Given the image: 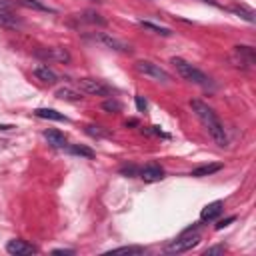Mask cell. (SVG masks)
Wrapping results in <instances>:
<instances>
[{
	"instance_id": "cell-23",
	"label": "cell",
	"mask_w": 256,
	"mask_h": 256,
	"mask_svg": "<svg viewBox=\"0 0 256 256\" xmlns=\"http://www.w3.org/2000/svg\"><path fill=\"white\" fill-rule=\"evenodd\" d=\"M84 20L94 22V24H100V26H104V24H106V20H104V18H100V14H96V12H92V10H86V12H84Z\"/></svg>"
},
{
	"instance_id": "cell-32",
	"label": "cell",
	"mask_w": 256,
	"mask_h": 256,
	"mask_svg": "<svg viewBox=\"0 0 256 256\" xmlns=\"http://www.w3.org/2000/svg\"><path fill=\"white\" fill-rule=\"evenodd\" d=\"M14 126L12 124H0V130H12Z\"/></svg>"
},
{
	"instance_id": "cell-5",
	"label": "cell",
	"mask_w": 256,
	"mask_h": 256,
	"mask_svg": "<svg viewBox=\"0 0 256 256\" xmlns=\"http://www.w3.org/2000/svg\"><path fill=\"white\" fill-rule=\"evenodd\" d=\"M230 60L234 62V66L252 68L256 64V52H254L252 46H234L232 54H230Z\"/></svg>"
},
{
	"instance_id": "cell-15",
	"label": "cell",
	"mask_w": 256,
	"mask_h": 256,
	"mask_svg": "<svg viewBox=\"0 0 256 256\" xmlns=\"http://www.w3.org/2000/svg\"><path fill=\"white\" fill-rule=\"evenodd\" d=\"M34 114L38 116V118H46V120H58V122H66V116L64 114H60V112H56V110H52V108H38V110H34Z\"/></svg>"
},
{
	"instance_id": "cell-13",
	"label": "cell",
	"mask_w": 256,
	"mask_h": 256,
	"mask_svg": "<svg viewBox=\"0 0 256 256\" xmlns=\"http://www.w3.org/2000/svg\"><path fill=\"white\" fill-rule=\"evenodd\" d=\"M222 168H224V164H222V162H210V164H202V166L194 168V170L190 172V176H194V178L210 176V174H214V172H218V170H222Z\"/></svg>"
},
{
	"instance_id": "cell-2",
	"label": "cell",
	"mask_w": 256,
	"mask_h": 256,
	"mask_svg": "<svg viewBox=\"0 0 256 256\" xmlns=\"http://www.w3.org/2000/svg\"><path fill=\"white\" fill-rule=\"evenodd\" d=\"M172 66L176 68V72L184 80H188L192 84H198V86H208L210 84V78L206 74H204L202 70H198L196 66H192L190 62H186L184 58H172Z\"/></svg>"
},
{
	"instance_id": "cell-28",
	"label": "cell",
	"mask_w": 256,
	"mask_h": 256,
	"mask_svg": "<svg viewBox=\"0 0 256 256\" xmlns=\"http://www.w3.org/2000/svg\"><path fill=\"white\" fill-rule=\"evenodd\" d=\"M230 222H234V216H230V218H224V220H220L218 224H216V230H222V228H226Z\"/></svg>"
},
{
	"instance_id": "cell-11",
	"label": "cell",
	"mask_w": 256,
	"mask_h": 256,
	"mask_svg": "<svg viewBox=\"0 0 256 256\" xmlns=\"http://www.w3.org/2000/svg\"><path fill=\"white\" fill-rule=\"evenodd\" d=\"M38 56H44L48 60H60V62H68L70 60V54L66 52L64 48H42L36 52Z\"/></svg>"
},
{
	"instance_id": "cell-35",
	"label": "cell",
	"mask_w": 256,
	"mask_h": 256,
	"mask_svg": "<svg viewBox=\"0 0 256 256\" xmlns=\"http://www.w3.org/2000/svg\"><path fill=\"white\" fill-rule=\"evenodd\" d=\"M94 2H102V0H94Z\"/></svg>"
},
{
	"instance_id": "cell-12",
	"label": "cell",
	"mask_w": 256,
	"mask_h": 256,
	"mask_svg": "<svg viewBox=\"0 0 256 256\" xmlns=\"http://www.w3.org/2000/svg\"><path fill=\"white\" fill-rule=\"evenodd\" d=\"M34 76H36L38 80H42V82H46V84H54V82L58 80V76H56V72H54L52 68H48L46 64H38V66L34 68Z\"/></svg>"
},
{
	"instance_id": "cell-30",
	"label": "cell",
	"mask_w": 256,
	"mask_h": 256,
	"mask_svg": "<svg viewBox=\"0 0 256 256\" xmlns=\"http://www.w3.org/2000/svg\"><path fill=\"white\" fill-rule=\"evenodd\" d=\"M10 8H12L10 2H6V0H0V10H2V12H10Z\"/></svg>"
},
{
	"instance_id": "cell-9",
	"label": "cell",
	"mask_w": 256,
	"mask_h": 256,
	"mask_svg": "<svg viewBox=\"0 0 256 256\" xmlns=\"http://www.w3.org/2000/svg\"><path fill=\"white\" fill-rule=\"evenodd\" d=\"M138 176H140L144 182H158V180L164 178V170H162L158 164H148V166H144V168L140 170Z\"/></svg>"
},
{
	"instance_id": "cell-3",
	"label": "cell",
	"mask_w": 256,
	"mask_h": 256,
	"mask_svg": "<svg viewBox=\"0 0 256 256\" xmlns=\"http://www.w3.org/2000/svg\"><path fill=\"white\" fill-rule=\"evenodd\" d=\"M198 242H200V234H198V232L192 234V228H190V230H186L180 238H176V240H172L170 244H166V246H164V252H166V254L188 252V250H192L194 246H198Z\"/></svg>"
},
{
	"instance_id": "cell-19",
	"label": "cell",
	"mask_w": 256,
	"mask_h": 256,
	"mask_svg": "<svg viewBox=\"0 0 256 256\" xmlns=\"http://www.w3.org/2000/svg\"><path fill=\"white\" fill-rule=\"evenodd\" d=\"M140 26H144V28H148V30H152V32H156V34H162V36H170V34H172V30H170V28L158 26V24L148 22V20H140Z\"/></svg>"
},
{
	"instance_id": "cell-31",
	"label": "cell",
	"mask_w": 256,
	"mask_h": 256,
	"mask_svg": "<svg viewBox=\"0 0 256 256\" xmlns=\"http://www.w3.org/2000/svg\"><path fill=\"white\" fill-rule=\"evenodd\" d=\"M52 254H74V250L72 248H56V250H52Z\"/></svg>"
},
{
	"instance_id": "cell-6",
	"label": "cell",
	"mask_w": 256,
	"mask_h": 256,
	"mask_svg": "<svg viewBox=\"0 0 256 256\" xmlns=\"http://www.w3.org/2000/svg\"><path fill=\"white\" fill-rule=\"evenodd\" d=\"M78 88H80V92L92 94V96H108L112 92V88L106 82L96 80V78H80L78 80Z\"/></svg>"
},
{
	"instance_id": "cell-26",
	"label": "cell",
	"mask_w": 256,
	"mask_h": 256,
	"mask_svg": "<svg viewBox=\"0 0 256 256\" xmlns=\"http://www.w3.org/2000/svg\"><path fill=\"white\" fill-rule=\"evenodd\" d=\"M86 132H88L90 136H98V138H102V136H106V132H102V130H100V126H94V124L86 126Z\"/></svg>"
},
{
	"instance_id": "cell-27",
	"label": "cell",
	"mask_w": 256,
	"mask_h": 256,
	"mask_svg": "<svg viewBox=\"0 0 256 256\" xmlns=\"http://www.w3.org/2000/svg\"><path fill=\"white\" fill-rule=\"evenodd\" d=\"M206 256L210 254H224V246H212V248H206V252H204Z\"/></svg>"
},
{
	"instance_id": "cell-1",
	"label": "cell",
	"mask_w": 256,
	"mask_h": 256,
	"mask_svg": "<svg viewBox=\"0 0 256 256\" xmlns=\"http://www.w3.org/2000/svg\"><path fill=\"white\" fill-rule=\"evenodd\" d=\"M190 108H192V112L198 116V120L204 124V128L208 130V134L212 136V140H214L218 146H228L226 130H224L222 122L218 120L216 112H214L208 104H204V102H200V100H190Z\"/></svg>"
},
{
	"instance_id": "cell-7",
	"label": "cell",
	"mask_w": 256,
	"mask_h": 256,
	"mask_svg": "<svg viewBox=\"0 0 256 256\" xmlns=\"http://www.w3.org/2000/svg\"><path fill=\"white\" fill-rule=\"evenodd\" d=\"M96 40L102 42V44H104L106 48H110V50H116V52H132L130 44H126L124 40H120V38H116V36H110V34H98Z\"/></svg>"
},
{
	"instance_id": "cell-18",
	"label": "cell",
	"mask_w": 256,
	"mask_h": 256,
	"mask_svg": "<svg viewBox=\"0 0 256 256\" xmlns=\"http://www.w3.org/2000/svg\"><path fill=\"white\" fill-rule=\"evenodd\" d=\"M0 26L16 28V26H20V20H18L12 12H2V10H0Z\"/></svg>"
},
{
	"instance_id": "cell-25",
	"label": "cell",
	"mask_w": 256,
	"mask_h": 256,
	"mask_svg": "<svg viewBox=\"0 0 256 256\" xmlns=\"http://www.w3.org/2000/svg\"><path fill=\"white\" fill-rule=\"evenodd\" d=\"M22 4H24V6H28V8H36V10H44V12H46V10H50L48 6H44L42 2H38V0H22Z\"/></svg>"
},
{
	"instance_id": "cell-33",
	"label": "cell",
	"mask_w": 256,
	"mask_h": 256,
	"mask_svg": "<svg viewBox=\"0 0 256 256\" xmlns=\"http://www.w3.org/2000/svg\"><path fill=\"white\" fill-rule=\"evenodd\" d=\"M136 124H138V122H136L134 118H132V120H126V126H136Z\"/></svg>"
},
{
	"instance_id": "cell-20",
	"label": "cell",
	"mask_w": 256,
	"mask_h": 256,
	"mask_svg": "<svg viewBox=\"0 0 256 256\" xmlns=\"http://www.w3.org/2000/svg\"><path fill=\"white\" fill-rule=\"evenodd\" d=\"M68 152L70 154H78V156H86V158H92L94 156V150L86 148V146H80V144H74V146H68Z\"/></svg>"
},
{
	"instance_id": "cell-14",
	"label": "cell",
	"mask_w": 256,
	"mask_h": 256,
	"mask_svg": "<svg viewBox=\"0 0 256 256\" xmlns=\"http://www.w3.org/2000/svg\"><path fill=\"white\" fill-rule=\"evenodd\" d=\"M44 138L48 140L50 146H54V148H64V146H66V136H64V132H60V130H56V128L46 130V132H44Z\"/></svg>"
},
{
	"instance_id": "cell-21",
	"label": "cell",
	"mask_w": 256,
	"mask_h": 256,
	"mask_svg": "<svg viewBox=\"0 0 256 256\" xmlns=\"http://www.w3.org/2000/svg\"><path fill=\"white\" fill-rule=\"evenodd\" d=\"M110 254H144V246H120L110 250Z\"/></svg>"
},
{
	"instance_id": "cell-34",
	"label": "cell",
	"mask_w": 256,
	"mask_h": 256,
	"mask_svg": "<svg viewBox=\"0 0 256 256\" xmlns=\"http://www.w3.org/2000/svg\"><path fill=\"white\" fill-rule=\"evenodd\" d=\"M202 2H208V4H214V2H212V0H202Z\"/></svg>"
},
{
	"instance_id": "cell-10",
	"label": "cell",
	"mask_w": 256,
	"mask_h": 256,
	"mask_svg": "<svg viewBox=\"0 0 256 256\" xmlns=\"http://www.w3.org/2000/svg\"><path fill=\"white\" fill-rule=\"evenodd\" d=\"M222 200H214V202H210V204H206V206L202 208V212H200V220L202 222H206V220H214L216 216H220L222 214Z\"/></svg>"
},
{
	"instance_id": "cell-17",
	"label": "cell",
	"mask_w": 256,
	"mask_h": 256,
	"mask_svg": "<svg viewBox=\"0 0 256 256\" xmlns=\"http://www.w3.org/2000/svg\"><path fill=\"white\" fill-rule=\"evenodd\" d=\"M232 12L234 14H238L240 18H244L246 22H250V24H254L256 22V14H254V10L252 8H246V6H232Z\"/></svg>"
},
{
	"instance_id": "cell-16",
	"label": "cell",
	"mask_w": 256,
	"mask_h": 256,
	"mask_svg": "<svg viewBox=\"0 0 256 256\" xmlns=\"http://www.w3.org/2000/svg\"><path fill=\"white\" fill-rule=\"evenodd\" d=\"M56 98L68 100V102H78V100H82V92H76L72 88H58L56 90Z\"/></svg>"
},
{
	"instance_id": "cell-29",
	"label": "cell",
	"mask_w": 256,
	"mask_h": 256,
	"mask_svg": "<svg viewBox=\"0 0 256 256\" xmlns=\"http://www.w3.org/2000/svg\"><path fill=\"white\" fill-rule=\"evenodd\" d=\"M136 106H138V110H146V100L142 96H136Z\"/></svg>"
},
{
	"instance_id": "cell-4",
	"label": "cell",
	"mask_w": 256,
	"mask_h": 256,
	"mask_svg": "<svg viewBox=\"0 0 256 256\" xmlns=\"http://www.w3.org/2000/svg\"><path fill=\"white\" fill-rule=\"evenodd\" d=\"M134 68H136V72H140V74H144V76H148L152 80H156V82H164L166 84V82L172 80L170 74L164 68H160V64H154L150 60H138L134 64Z\"/></svg>"
},
{
	"instance_id": "cell-24",
	"label": "cell",
	"mask_w": 256,
	"mask_h": 256,
	"mask_svg": "<svg viewBox=\"0 0 256 256\" xmlns=\"http://www.w3.org/2000/svg\"><path fill=\"white\" fill-rule=\"evenodd\" d=\"M120 174L128 176V178H134V176H138V174H140V170H138L134 164H124V166L120 168Z\"/></svg>"
},
{
	"instance_id": "cell-22",
	"label": "cell",
	"mask_w": 256,
	"mask_h": 256,
	"mask_svg": "<svg viewBox=\"0 0 256 256\" xmlns=\"http://www.w3.org/2000/svg\"><path fill=\"white\" fill-rule=\"evenodd\" d=\"M102 108H104L106 112H110V114H116V112H120L122 110V104L118 100H106V102H102Z\"/></svg>"
},
{
	"instance_id": "cell-8",
	"label": "cell",
	"mask_w": 256,
	"mask_h": 256,
	"mask_svg": "<svg viewBox=\"0 0 256 256\" xmlns=\"http://www.w3.org/2000/svg\"><path fill=\"white\" fill-rule=\"evenodd\" d=\"M6 250H8V254H16V256H28V254L36 252V248L32 244H26L24 240H18V238L10 240L6 244Z\"/></svg>"
}]
</instances>
